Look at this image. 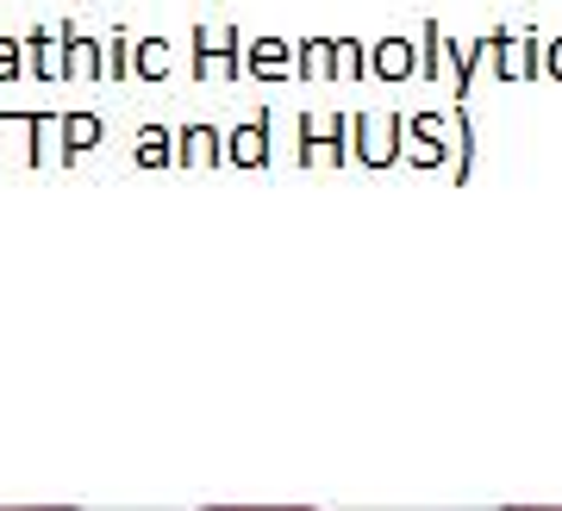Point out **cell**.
Returning a JSON list of instances; mask_svg holds the SVG:
<instances>
[{
	"label": "cell",
	"mask_w": 562,
	"mask_h": 511,
	"mask_svg": "<svg viewBox=\"0 0 562 511\" xmlns=\"http://www.w3.org/2000/svg\"><path fill=\"white\" fill-rule=\"evenodd\" d=\"M506 50L513 57L501 63V76H538V38L531 32H525V44H506Z\"/></svg>",
	"instance_id": "30bf717a"
},
{
	"label": "cell",
	"mask_w": 562,
	"mask_h": 511,
	"mask_svg": "<svg viewBox=\"0 0 562 511\" xmlns=\"http://www.w3.org/2000/svg\"><path fill=\"white\" fill-rule=\"evenodd\" d=\"M132 69H138L144 81H162L169 69H176V50H169L162 38H138L132 44Z\"/></svg>",
	"instance_id": "5b68a950"
},
{
	"label": "cell",
	"mask_w": 562,
	"mask_h": 511,
	"mask_svg": "<svg viewBox=\"0 0 562 511\" xmlns=\"http://www.w3.org/2000/svg\"><path fill=\"white\" fill-rule=\"evenodd\" d=\"M25 50H32V69H38L44 81H63V76H69V57H63V38H57V32H44V25H38V32L25 38Z\"/></svg>",
	"instance_id": "7a4b0ae2"
},
{
	"label": "cell",
	"mask_w": 562,
	"mask_h": 511,
	"mask_svg": "<svg viewBox=\"0 0 562 511\" xmlns=\"http://www.w3.org/2000/svg\"><path fill=\"white\" fill-rule=\"evenodd\" d=\"M220 150H225V138L213 125H188L181 132V162H220Z\"/></svg>",
	"instance_id": "ba28073f"
},
{
	"label": "cell",
	"mask_w": 562,
	"mask_h": 511,
	"mask_svg": "<svg viewBox=\"0 0 562 511\" xmlns=\"http://www.w3.org/2000/svg\"><path fill=\"white\" fill-rule=\"evenodd\" d=\"M94 144H101V118L94 113H69L63 118V157L76 162L81 150H94Z\"/></svg>",
	"instance_id": "8992f818"
},
{
	"label": "cell",
	"mask_w": 562,
	"mask_h": 511,
	"mask_svg": "<svg viewBox=\"0 0 562 511\" xmlns=\"http://www.w3.org/2000/svg\"><path fill=\"white\" fill-rule=\"evenodd\" d=\"M244 69L262 81H276V76H294V44H281V38H257V44H244Z\"/></svg>",
	"instance_id": "6da1fadb"
},
{
	"label": "cell",
	"mask_w": 562,
	"mask_h": 511,
	"mask_svg": "<svg viewBox=\"0 0 562 511\" xmlns=\"http://www.w3.org/2000/svg\"><path fill=\"white\" fill-rule=\"evenodd\" d=\"M0 511H81V506H0Z\"/></svg>",
	"instance_id": "ac0fdd59"
},
{
	"label": "cell",
	"mask_w": 562,
	"mask_h": 511,
	"mask_svg": "<svg viewBox=\"0 0 562 511\" xmlns=\"http://www.w3.org/2000/svg\"><path fill=\"white\" fill-rule=\"evenodd\" d=\"M0 81H20V38H0Z\"/></svg>",
	"instance_id": "2e32d148"
},
{
	"label": "cell",
	"mask_w": 562,
	"mask_h": 511,
	"mask_svg": "<svg viewBox=\"0 0 562 511\" xmlns=\"http://www.w3.org/2000/svg\"><path fill=\"white\" fill-rule=\"evenodd\" d=\"M220 63H225V38L213 25H201L194 32V76H220Z\"/></svg>",
	"instance_id": "9c48e42d"
},
{
	"label": "cell",
	"mask_w": 562,
	"mask_h": 511,
	"mask_svg": "<svg viewBox=\"0 0 562 511\" xmlns=\"http://www.w3.org/2000/svg\"><path fill=\"white\" fill-rule=\"evenodd\" d=\"M331 57H338V44L331 38H301L294 44V76H319V69L331 76V69H338Z\"/></svg>",
	"instance_id": "52a82bcc"
},
{
	"label": "cell",
	"mask_w": 562,
	"mask_h": 511,
	"mask_svg": "<svg viewBox=\"0 0 562 511\" xmlns=\"http://www.w3.org/2000/svg\"><path fill=\"white\" fill-rule=\"evenodd\" d=\"M232 162H244V169H257V162H269V118H257V125H244V132H232Z\"/></svg>",
	"instance_id": "277c9868"
},
{
	"label": "cell",
	"mask_w": 562,
	"mask_h": 511,
	"mask_svg": "<svg viewBox=\"0 0 562 511\" xmlns=\"http://www.w3.org/2000/svg\"><path fill=\"white\" fill-rule=\"evenodd\" d=\"M338 69H344V76H369V63H362V44L357 38H338Z\"/></svg>",
	"instance_id": "5bb4252c"
},
{
	"label": "cell",
	"mask_w": 562,
	"mask_h": 511,
	"mask_svg": "<svg viewBox=\"0 0 562 511\" xmlns=\"http://www.w3.org/2000/svg\"><path fill=\"white\" fill-rule=\"evenodd\" d=\"M550 69H557V76H562V44H557V50H550Z\"/></svg>",
	"instance_id": "ffe728a7"
},
{
	"label": "cell",
	"mask_w": 562,
	"mask_h": 511,
	"mask_svg": "<svg viewBox=\"0 0 562 511\" xmlns=\"http://www.w3.org/2000/svg\"><path fill=\"white\" fill-rule=\"evenodd\" d=\"M438 69H443V32L425 25V76H438Z\"/></svg>",
	"instance_id": "9a60e30c"
},
{
	"label": "cell",
	"mask_w": 562,
	"mask_h": 511,
	"mask_svg": "<svg viewBox=\"0 0 562 511\" xmlns=\"http://www.w3.org/2000/svg\"><path fill=\"white\" fill-rule=\"evenodd\" d=\"M501 511H562V506H501Z\"/></svg>",
	"instance_id": "d6986e66"
},
{
	"label": "cell",
	"mask_w": 562,
	"mask_h": 511,
	"mask_svg": "<svg viewBox=\"0 0 562 511\" xmlns=\"http://www.w3.org/2000/svg\"><path fill=\"white\" fill-rule=\"evenodd\" d=\"M325 150H331V157H344L338 132H325ZM313 157H319V125H313V118H306V125H301V162H313Z\"/></svg>",
	"instance_id": "4fadbf2b"
},
{
	"label": "cell",
	"mask_w": 562,
	"mask_h": 511,
	"mask_svg": "<svg viewBox=\"0 0 562 511\" xmlns=\"http://www.w3.org/2000/svg\"><path fill=\"white\" fill-rule=\"evenodd\" d=\"M138 162L144 169H162V162H169V132H162V125H150L138 138Z\"/></svg>",
	"instance_id": "8fae6325"
},
{
	"label": "cell",
	"mask_w": 562,
	"mask_h": 511,
	"mask_svg": "<svg viewBox=\"0 0 562 511\" xmlns=\"http://www.w3.org/2000/svg\"><path fill=\"white\" fill-rule=\"evenodd\" d=\"M369 69H375V76H387V81H401V76H413V69H419V50H413L406 38H382Z\"/></svg>",
	"instance_id": "3957f363"
},
{
	"label": "cell",
	"mask_w": 562,
	"mask_h": 511,
	"mask_svg": "<svg viewBox=\"0 0 562 511\" xmlns=\"http://www.w3.org/2000/svg\"><path fill=\"white\" fill-rule=\"evenodd\" d=\"M201 511H319V506H201Z\"/></svg>",
	"instance_id": "e0dca14e"
},
{
	"label": "cell",
	"mask_w": 562,
	"mask_h": 511,
	"mask_svg": "<svg viewBox=\"0 0 562 511\" xmlns=\"http://www.w3.org/2000/svg\"><path fill=\"white\" fill-rule=\"evenodd\" d=\"M125 69H132V38H125V25L106 38V76L113 81H125Z\"/></svg>",
	"instance_id": "7c38bea8"
}]
</instances>
